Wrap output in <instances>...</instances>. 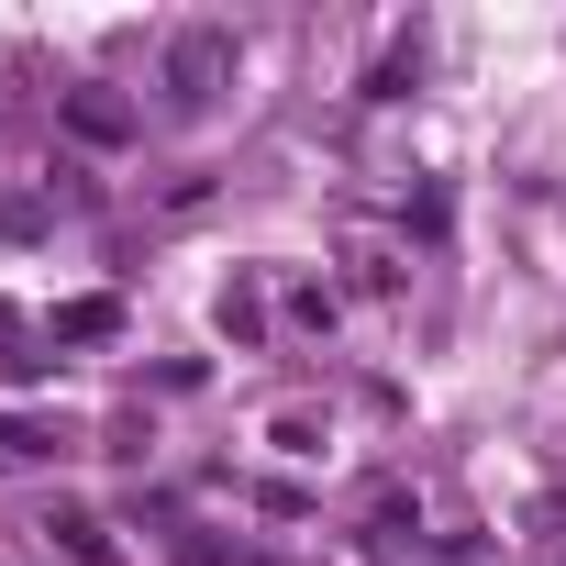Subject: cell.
<instances>
[{
    "label": "cell",
    "instance_id": "cell-3",
    "mask_svg": "<svg viewBox=\"0 0 566 566\" xmlns=\"http://www.w3.org/2000/svg\"><path fill=\"white\" fill-rule=\"evenodd\" d=\"M45 544H67V566H123V555H112V533H101L90 511H45Z\"/></svg>",
    "mask_w": 566,
    "mask_h": 566
},
{
    "label": "cell",
    "instance_id": "cell-2",
    "mask_svg": "<svg viewBox=\"0 0 566 566\" xmlns=\"http://www.w3.org/2000/svg\"><path fill=\"white\" fill-rule=\"evenodd\" d=\"M67 134H78V145H123V134H134V112H123L112 90H78V101H67Z\"/></svg>",
    "mask_w": 566,
    "mask_h": 566
},
{
    "label": "cell",
    "instance_id": "cell-1",
    "mask_svg": "<svg viewBox=\"0 0 566 566\" xmlns=\"http://www.w3.org/2000/svg\"><path fill=\"white\" fill-rule=\"evenodd\" d=\"M222 78H233V34H222V23H178V34H167V101L200 112Z\"/></svg>",
    "mask_w": 566,
    "mask_h": 566
},
{
    "label": "cell",
    "instance_id": "cell-5",
    "mask_svg": "<svg viewBox=\"0 0 566 566\" xmlns=\"http://www.w3.org/2000/svg\"><path fill=\"white\" fill-rule=\"evenodd\" d=\"M45 233V200L34 189H0V244H34Z\"/></svg>",
    "mask_w": 566,
    "mask_h": 566
},
{
    "label": "cell",
    "instance_id": "cell-4",
    "mask_svg": "<svg viewBox=\"0 0 566 566\" xmlns=\"http://www.w3.org/2000/svg\"><path fill=\"white\" fill-rule=\"evenodd\" d=\"M112 323H123V312H112V301H67V312H56V345H101V334H112Z\"/></svg>",
    "mask_w": 566,
    "mask_h": 566
}]
</instances>
